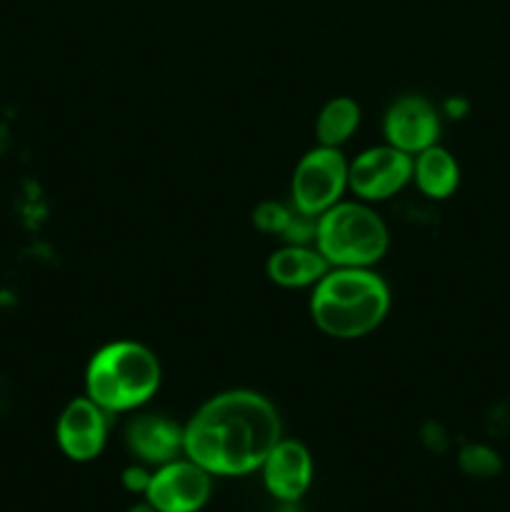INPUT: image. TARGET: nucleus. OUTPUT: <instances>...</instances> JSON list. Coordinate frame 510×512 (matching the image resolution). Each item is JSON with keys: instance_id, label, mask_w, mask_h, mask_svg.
Wrapping results in <instances>:
<instances>
[{"instance_id": "obj_1", "label": "nucleus", "mask_w": 510, "mask_h": 512, "mask_svg": "<svg viewBox=\"0 0 510 512\" xmlns=\"http://www.w3.org/2000/svg\"><path fill=\"white\" fill-rule=\"evenodd\" d=\"M280 438L283 420L265 395L225 390L183 423V455L213 478H245L258 473Z\"/></svg>"}, {"instance_id": "obj_2", "label": "nucleus", "mask_w": 510, "mask_h": 512, "mask_svg": "<svg viewBox=\"0 0 510 512\" xmlns=\"http://www.w3.org/2000/svg\"><path fill=\"white\" fill-rule=\"evenodd\" d=\"M390 288L373 268H330L310 293L315 328L335 340H358L380 328L390 310Z\"/></svg>"}, {"instance_id": "obj_3", "label": "nucleus", "mask_w": 510, "mask_h": 512, "mask_svg": "<svg viewBox=\"0 0 510 512\" xmlns=\"http://www.w3.org/2000/svg\"><path fill=\"white\" fill-rule=\"evenodd\" d=\"M163 383L160 360L138 340H113L93 353L85 368V395L115 413H133L155 398Z\"/></svg>"}, {"instance_id": "obj_4", "label": "nucleus", "mask_w": 510, "mask_h": 512, "mask_svg": "<svg viewBox=\"0 0 510 512\" xmlns=\"http://www.w3.org/2000/svg\"><path fill=\"white\" fill-rule=\"evenodd\" d=\"M388 245V225L363 200H340L318 218L315 248L330 268H373Z\"/></svg>"}, {"instance_id": "obj_5", "label": "nucleus", "mask_w": 510, "mask_h": 512, "mask_svg": "<svg viewBox=\"0 0 510 512\" xmlns=\"http://www.w3.org/2000/svg\"><path fill=\"white\" fill-rule=\"evenodd\" d=\"M348 160L340 148H318L308 150L298 160L290 180V200L293 208L305 215H320L340 203L348 190Z\"/></svg>"}, {"instance_id": "obj_6", "label": "nucleus", "mask_w": 510, "mask_h": 512, "mask_svg": "<svg viewBox=\"0 0 510 512\" xmlns=\"http://www.w3.org/2000/svg\"><path fill=\"white\" fill-rule=\"evenodd\" d=\"M213 480L208 470L180 455L153 468L143 500L155 512H200L213 498Z\"/></svg>"}, {"instance_id": "obj_7", "label": "nucleus", "mask_w": 510, "mask_h": 512, "mask_svg": "<svg viewBox=\"0 0 510 512\" xmlns=\"http://www.w3.org/2000/svg\"><path fill=\"white\" fill-rule=\"evenodd\" d=\"M413 180V155L383 143L355 155L348 165V190L363 203L398 195Z\"/></svg>"}, {"instance_id": "obj_8", "label": "nucleus", "mask_w": 510, "mask_h": 512, "mask_svg": "<svg viewBox=\"0 0 510 512\" xmlns=\"http://www.w3.org/2000/svg\"><path fill=\"white\" fill-rule=\"evenodd\" d=\"M110 413L88 395L70 400L55 423V443L60 453L73 463H90L100 458L108 443Z\"/></svg>"}, {"instance_id": "obj_9", "label": "nucleus", "mask_w": 510, "mask_h": 512, "mask_svg": "<svg viewBox=\"0 0 510 512\" xmlns=\"http://www.w3.org/2000/svg\"><path fill=\"white\" fill-rule=\"evenodd\" d=\"M385 143L403 150L408 155L423 153L425 148L438 143L440 113L423 95H403L393 100L383 118Z\"/></svg>"}, {"instance_id": "obj_10", "label": "nucleus", "mask_w": 510, "mask_h": 512, "mask_svg": "<svg viewBox=\"0 0 510 512\" xmlns=\"http://www.w3.org/2000/svg\"><path fill=\"white\" fill-rule=\"evenodd\" d=\"M258 473L270 498L283 505H295L308 495L313 485L315 463L310 450L300 440L280 438Z\"/></svg>"}, {"instance_id": "obj_11", "label": "nucleus", "mask_w": 510, "mask_h": 512, "mask_svg": "<svg viewBox=\"0 0 510 512\" xmlns=\"http://www.w3.org/2000/svg\"><path fill=\"white\" fill-rule=\"evenodd\" d=\"M125 445L138 463L158 468L183 455V425L158 413H143L125 425Z\"/></svg>"}, {"instance_id": "obj_12", "label": "nucleus", "mask_w": 510, "mask_h": 512, "mask_svg": "<svg viewBox=\"0 0 510 512\" xmlns=\"http://www.w3.org/2000/svg\"><path fill=\"white\" fill-rule=\"evenodd\" d=\"M328 270V260L315 245L285 243L283 248L270 253L268 263H265V273L275 285L295 290L313 288Z\"/></svg>"}, {"instance_id": "obj_13", "label": "nucleus", "mask_w": 510, "mask_h": 512, "mask_svg": "<svg viewBox=\"0 0 510 512\" xmlns=\"http://www.w3.org/2000/svg\"><path fill=\"white\" fill-rule=\"evenodd\" d=\"M413 180L425 198L445 200L458 190L460 165L448 148L435 143L413 158Z\"/></svg>"}, {"instance_id": "obj_14", "label": "nucleus", "mask_w": 510, "mask_h": 512, "mask_svg": "<svg viewBox=\"0 0 510 512\" xmlns=\"http://www.w3.org/2000/svg\"><path fill=\"white\" fill-rule=\"evenodd\" d=\"M360 125V105L353 98H340L328 100L323 110L318 113L315 120V135H318V145L325 148H340L353 138V133Z\"/></svg>"}, {"instance_id": "obj_15", "label": "nucleus", "mask_w": 510, "mask_h": 512, "mask_svg": "<svg viewBox=\"0 0 510 512\" xmlns=\"http://www.w3.org/2000/svg\"><path fill=\"white\" fill-rule=\"evenodd\" d=\"M458 465L465 475L478 480L495 478L503 470V460H500L498 450L485 443H468L465 448H460Z\"/></svg>"}, {"instance_id": "obj_16", "label": "nucleus", "mask_w": 510, "mask_h": 512, "mask_svg": "<svg viewBox=\"0 0 510 512\" xmlns=\"http://www.w3.org/2000/svg\"><path fill=\"white\" fill-rule=\"evenodd\" d=\"M290 220H293V208L278 203V200H263V203L255 205L253 210V225L260 233L280 235V238H283Z\"/></svg>"}, {"instance_id": "obj_17", "label": "nucleus", "mask_w": 510, "mask_h": 512, "mask_svg": "<svg viewBox=\"0 0 510 512\" xmlns=\"http://www.w3.org/2000/svg\"><path fill=\"white\" fill-rule=\"evenodd\" d=\"M150 478H153V468H150V465L133 463L120 473V485H123L128 493L140 495V498H143L145 490H148L150 485Z\"/></svg>"}, {"instance_id": "obj_18", "label": "nucleus", "mask_w": 510, "mask_h": 512, "mask_svg": "<svg viewBox=\"0 0 510 512\" xmlns=\"http://www.w3.org/2000/svg\"><path fill=\"white\" fill-rule=\"evenodd\" d=\"M445 108H448V113H453V115L458 113V118H460V115H465V110H468V103H465V100H450Z\"/></svg>"}, {"instance_id": "obj_19", "label": "nucleus", "mask_w": 510, "mask_h": 512, "mask_svg": "<svg viewBox=\"0 0 510 512\" xmlns=\"http://www.w3.org/2000/svg\"><path fill=\"white\" fill-rule=\"evenodd\" d=\"M128 512H155V510H153V508H150V505H148V503H145V500H143V503L133 505V508H130Z\"/></svg>"}]
</instances>
